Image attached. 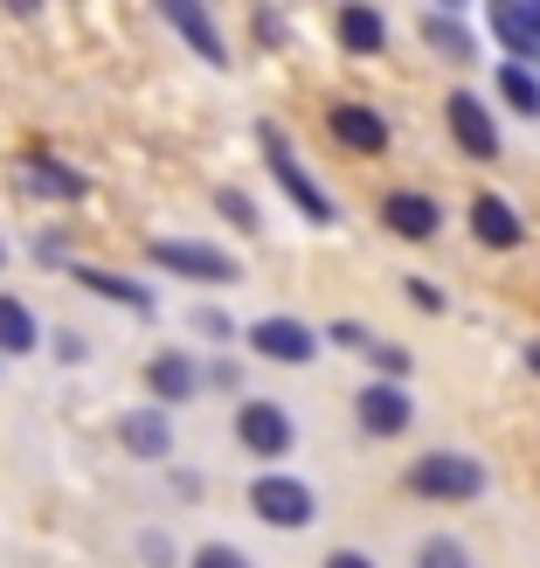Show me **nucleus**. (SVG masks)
Listing matches in <instances>:
<instances>
[{
	"label": "nucleus",
	"mask_w": 540,
	"mask_h": 568,
	"mask_svg": "<svg viewBox=\"0 0 540 568\" xmlns=\"http://www.w3.org/2000/svg\"><path fill=\"white\" fill-rule=\"evenodd\" d=\"M409 493L416 499H437V506H471L486 493V465L465 458V450H422L409 465Z\"/></svg>",
	"instance_id": "1"
},
{
	"label": "nucleus",
	"mask_w": 540,
	"mask_h": 568,
	"mask_svg": "<svg viewBox=\"0 0 540 568\" xmlns=\"http://www.w3.org/2000/svg\"><path fill=\"white\" fill-rule=\"evenodd\" d=\"M257 146H264V160H271V181L292 194V209L312 222V230H326V222H333V194L298 166V153L284 146V132H277V125H257Z\"/></svg>",
	"instance_id": "2"
},
{
	"label": "nucleus",
	"mask_w": 540,
	"mask_h": 568,
	"mask_svg": "<svg viewBox=\"0 0 540 568\" xmlns=\"http://www.w3.org/2000/svg\"><path fill=\"white\" fill-rule=\"evenodd\" d=\"M249 514H257L264 527H277V534H298V527L319 520V493H312L305 478L264 471V478H249Z\"/></svg>",
	"instance_id": "3"
},
{
	"label": "nucleus",
	"mask_w": 540,
	"mask_h": 568,
	"mask_svg": "<svg viewBox=\"0 0 540 568\" xmlns=\"http://www.w3.org/2000/svg\"><path fill=\"white\" fill-rule=\"evenodd\" d=\"M146 257H153L160 271L187 277V284H236V277H243V264L230 257V250L194 243V236H153V243H146Z\"/></svg>",
	"instance_id": "4"
},
{
	"label": "nucleus",
	"mask_w": 540,
	"mask_h": 568,
	"mask_svg": "<svg viewBox=\"0 0 540 568\" xmlns=\"http://www.w3.org/2000/svg\"><path fill=\"white\" fill-rule=\"evenodd\" d=\"M243 339H249V354H264V361H277V367H305L312 354H319V333H312L305 320H292V312L249 320V326H243Z\"/></svg>",
	"instance_id": "5"
},
{
	"label": "nucleus",
	"mask_w": 540,
	"mask_h": 568,
	"mask_svg": "<svg viewBox=\"0 0 540 568\" xmlns=\"http://www.w3.org/2000/svg\"><path fill=\"white\" fill-rule=\"evenodd\" d=\"M354 423L367 437H403L416 423V395L403 382H360L354 388Z\"/></svg>",
	"instance_id": "6"
},
{
	"label": "nucleus",
	"mask_w": 540,
	"mask_h": 568,
	"mask_svg": "<svg viewBox=\"0 0 540 568\" xmlns=\"http://www.w3.org/2000/svg\"><path fill=\"white\" fill-rule=\"evenodd\" d=\"M236 444L249 458H284V450L298 444V423L277 403H264V395H249V403H236Z\"/></svg>",
	"instance_id": "7"
},
{
	"label": "nucleus",
	"mask_w": 540,
	"mask_h": 568,
	"mask_svg": "<svg viewBox=\"0 0 540 568\" xmlns=\"http://www.w3.org/2000/svg\"><path fill=\"white\" fill-rule=\"evenodd\" d=\"M174 416H166V409H125L119 416V450H125V458H139V465H166V458H174Z\"/></svg>",
	"instance_id": "8"
},
{
	"label": "nucleus",
	"mask_w": 540,
	"mask_h": 568,
	"mask_svg": "<svg viewBox=\"0 0 540 568\" xmlns=\"http://www.w3.org/2000/svg\"><path fill=\"white\" fill-rule=\"evenodd\" d=\"M146 388H153V409H181V403L202 395V361L181 354V347H160L146 361Z\"/></svg>",
	"instance_id": "9"
},
{
	"label": "nucleus",
	"mask_w": 540,
	"mask_h": 568,
	"mask_svg": "<svg viewBox=\"0 0 540 568\" xmlns=\"http://www.w3.org/2000/svg\"><path fill=\"white\" fill-rule=\"evenodd\" d=\"M444 119H450V139H458L471 160H499V125H492V111L478 104V91H450Z\"/></svg>",
	"instance_id": "10"
},
{
	"label": "nucleus",
	"mask_w": 540,
	"mask_h": 568,
	"mask_svg": "<svg viewBox=\"0 0 540 568\" xmlns=\"http://www.w3.org/2000/svg\"><path fill=\"white\" fill-rule=\"evenodd\" d=\"M326 125H333V139H339L347 153H367V160H375V153H388V119H381L375 104H354V98H339V104L326 111Z\"/></svg>",
	"instance_id": "11"
},
{
	"label": "nucleus",
	"mask_w": 540,
	"mask_h": 568,
	"mask_svg": "<svg viewBox=\"0 0 540 568\" xmlns=\"http://www.w3.org/2000/svg\"><path fill=\"white\" fill-rule=\"evenodd\" d=\"M166 28H174V36L194 49V55H202V63L208 70H230V42H222V28H215V14L208 8H187V0H166Z\"/></svg>",
	"instance_id": "12"
},
{
	"label": "nucleus",
	"mask_w": 540,
	"mask_h": 568,
	"mask_svg": "<svg viewBox=\"0 0 540 568\" xmlns=\"http://www.w3.org/2000/svg\"><path fill=\"white\" fill-rule=\"evenodd\" d=\"M14 181H21L28 194H42V202H83V194H91V181H83L77 166H63L55 153H21Z\"/></svg>",
	"instance_id": "13"
},
{
	"label": "nucleus",
	"mask_w": 540,
	"mask_h": 568,
	"mask_svg": "<svg viewBox=\"0 0 540 568\" xmlns=\"http://www.w3.org/2000/svg\"><path fill=\"white\" fill-rule=\"evenodd\" d=\"M486 21L513 55H533V77H540V0H492Z\"/></svg>",
	"instance_id": "14"
},
{
	"label": "nucleus",
	"mask_w": 540,
	"mask_h": 568,
	"mask_svg": "<svg viewBox=\"0 0 540 568\" xmlns=\"http://www.w3.org/2000/svg\"><path fill=\"white\" fill-rule=\"evenodd\" d=\"M381 222L395 236H409V243H430L444 230V209L430 202V194H416V187H395L388 202H381Z\"/></svg>",
	"instance_id": "15"
},
{
	"label": "nucleus",
	"mask_w": 540,
	"mask_h": 568,
	"mask_svg": "<svg viewBox=\"0 0 540 568\" xmlns=\"http://www.w3.org/2000/svg\"><path fill=\"white\" fill-rule=\"evenodd\" d=\"M471 236L486 250H520L527 222H520V209L506 202V194H478V202H471Z\"/></svg>",
	"instance_id": "16"
},
{
	"label": "nucleus",
	"mask_w": 540,
	"mask_h": 568,
	"mask_svg": "<svg viewBox=\"0 0 540 568\" xmlns=\"http://www.w3.org/2000/svg\"><path fill=\"white\" fill-rule=\"evenodd\" d=\"M70 277L91 298H111V305H125V312H153V284H139V277H119V271H104V264H70Z\"/></svg>",
	"instance_id": "17"
},
{
	"label": "nucleus",
	"mask_w": 540,
	"mask_h": 568,
	"mask_svg": "<svg viewBox=\"0 0 540 568\" xmlns=\"http://www.w3.org/2000/svg\"><path fill=\"white\" fill-rule=\"evenodd\" d=\"M35 347H42L35 305L14 298V292H0V361H21V354H35Z\"/></svg>",
	"instance_id": "18"
},
{
	"label": "nucleus",
	"mask_w": 540,
	"mask_h": 568,
	"mask_svg": "<svg viewBox=\"0 0 540 568\" xmlns=\"http://www.w3.org/2000/svg\"><path fill=\"white\" fill-rule=\"evenodd\" d=\"M333 28H339V49H347V55H381V49H388L381 8H360V0H347V8L333 14Z\"/></svg>",
	"instance_id": "19"
},
{
	"label": "nucleus",
	"mask_w": 540,
	"mask_h": 568,
	"mask_svg": "<svg viewBox=\"0 0 540 568\" xmlns=\"http://www.w3.org/2000/svg\"><path fill=\"white\" fill-rule=\"evenodd\" d=\"M416 36L430 42V49L444 55V63H471V55H478V36H471V21L444 14V8H437V14H422V21H416Z\"/></svg>",
	"instance_id": "20"
},
{
	"label": "nucleus",
	"mask_w": 540,
	"mask_h": 568,
	"mask_svg": "<svg viewBox=\"0 0 540 568\" xmlns=\"http://www.w3.org/2000/svg\"><path fill=\"white\" fill-rule=\"evenodd\" d=\"M499 98L520 111V119H540V77L527 70V63H506L499 70Z\"/></svg>",
	"instance_id": "21"
},
{
	"label": "nucleus",
	"mask_w": 540,
	"mask_h": 568,
	"mask_svg": "<svg viewBox=\"0 0 540 568\" xmlns=\"http://www.w3.org/2000/svg\"><path fill=\"white\" fill-rule=\"evenodd\" d=\"M215 209L230 215V230H243V236H257V230H264V215H257V202H249L243 187H215Z\"/></svg>",
	"instance_id": "22"
},
{
	"label": "nucleus",
	"mask_w": 540,
	"mask_h": 568,
	"mask_svg": "<svg viewBox=\"0 0 540 568\" xmlns=\"http://www.w3.org/2000/svg\"><path fill=\"white\" fill-rule=\"evenodd\" d=\"M416 568H471V548L450 541V534H430V541L416 548Z\"/></svg>",
	"instance_id": "23"
},
{
	"label": "nucleus",
	"mask_w": 540,
	"mask_h": 568,
	"mask_svg": "<svg viewBox=\"0 0 540 568\" xmlns=\"http://www.w3.org/2000/svg\"><path fill=\"white\" fill-rule=\"evenodd\" d=\"M187 568H249V555H243V548H230V541H202Z\"/></svg>",
	"instance_id": "24"
},
{
	"label": "nucleus",
	"mask_w": 540,
	"mask_h": 568,
	"mask_svg": "<svg viewBox=\"0 0 540 568\" xmlns=\"http://www.w3.org/2000/svg\"><path fill=\"white\" fill-rule=\"evenodd\" d=\"M139 561H146V568H174V561H181V548L166 541L160 527H146V534H139Z\"/></svg>",
	"instance_id": "25"
},
{
	"label": "nucleus",
	"mask_w": 540,
	"mask_h": 568,
	"mask_svg": "<svg viewBox=\"0 0 540 568\" xmlns=\"http://www.w3.org/2000/svg\"><path fill=\"white\" fill-rule=\"evenodd\" d=\"M326 339H333V347H347V354H367V347H375V333H367L360 320H333Z\"/></svg>",
	"instance_id": "26"
},
{
	"label": "nucleus",
	"mask_w": 540,
	"mask_h": 568,
	"mask_svg": "<svg viewBox=\"0 0 540 568\" xmlns=\"http://www.w3.org/2000/svg\"><path fill=\"white\" fill-rule=\"evenodd\" d=\"M194 333L215 339V347H230V339H236V320H230V312H194Z\"/></svg>",
	"instance_id": "27"
},
{
	"label": "nucleus",
	"mask_w": 540,
	"mask_h": 568,
	"mask_svg": "<svg viewBox=\"0 0 540 568\" xmlns=\"http://www.w3.org/2000/svg\"><path fill=\"white\" fill-rule=\"evenodd\" d=\"M403 298H409L416 312H444V292H437L430 277H409V284H403Z\"/></svg>",
	"instance_id": "28"
},
{
	"label": "nucleus",
	"mask_w": 540,
	"mask_h": 568,
	"mask_svg": "<svg viewBox=\"0 0 540 568\" xmlns=\"http://www.w3.org/2000/svg\"><path fill=\"white\" fill-rule=\"evenodd\" d=\"M55 361H91V339H83V333H63V339H55Z\"/></svg>",
	"instance_id": "29"
},
{
	"label": "nucleus",
	"mask_w": 540,
	"mask_h": 568,
	"mask_svg": "<svg viewBox=\"0 0 540 568\" xmlns=\"http://www.w3.org/2000/svg\"><path fill=\"white\" fill-rule=\"evenodd\" d=\"M243 388V375H236V361H215V367H202V388Z\"/></svg>",
	"instance_id": "30"
},
{
	"label": "nucleus",
	"mask_w": 540,
	"mask_h": 568,
	"mask_svg": "<svg viewBox=\"0 0 540 568\" xmlns=\"http://www.w3.org/2000/svg\"><path fill=\"white\" fill-rule=\"evenodd\" d=\"M35 257H42V264H70V250H63V236L49 230V236H35Z\"/></svg>",
	"instance_id": "31"
},
{
	"label": "nucleus",
	"mask_w": 540,
	"mask_h": 568,
	"mask_svg": "<svg viewBox=\"0 0 540 568\" xmlns=\"http://www.w3.org/2000/svg\"><path fill=\"white\" fill-rule=\"evenodd\" d=\"M326 568H375V555H360V548H333Z\"/></svg>",
	"instance_id": "32"
},
{
	"label": "nucleus",
	"mask_w": 540,
	"mask_h": 568,
	"mask_svg": "<svg viewBox=\"0 0 540 568\" xmlns=\"http://www.w3.org/2000/svg\"><path fill=\"white\" fill-rule=\"evenodd\" d=\"M174 493L181 499H202V471H174Z\"/></svg>",
	"instance_id": "33"
},
{
	"label": "nucleus",
	"mask_w": 540,
	"mask_h": 568,
	"mask_svg": "<svg viewBox=\"0 0 540 568\" xmlns=\"http://www.w3.org/2000/svg\"><path fill=\"white\" fill-rule=\"evenodd\" d=\"M527 367H533V375H540V339H527Z\"/></svg>",
	"instance_id": "34"
},
{
	"label": "nucleus",
	"mask_w": 540,
	"mask_h": 568,
	"mask_svg": "<svg viewBox=\"0 0 540 568\" xmlns=\"http://www.w3.org/2000/svg\"><path fill=\"white\" fill-rule=\"evenodd\" d=\"M0 264H8V243H0Z\"/></svg>",
	"instance_id": "35"
}]
</instances>
